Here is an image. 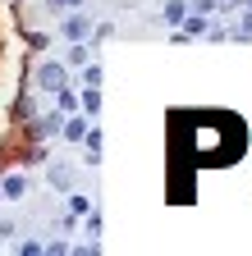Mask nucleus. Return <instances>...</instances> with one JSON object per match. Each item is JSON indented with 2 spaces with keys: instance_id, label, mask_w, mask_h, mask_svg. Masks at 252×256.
Masks as SVG:
<instances>
[{
  "instance_id": "f257e3e1",
  "label": "nucleus",
  "mask_w": 252,
  "mask_h": 256,
  "mask_svg": "<svg viewBox=\"0 0 252 256\" xmlns=\"http://www.w3.org/2000/svg\"><path fill=\"white\" fill-rule=\"evenodd\" d=\"M170 146L188 160V165H234V160L247 151V128L238 114L225 110H179L170 119Z\"/></svg>"
},
{
  "instance_id": "f03ea898",
  "label": "nucleus",
  "mask_w": 252,
  "mask_h": 256,
  "mask_svg": "<svg viewBox=\"0 0 252 256\" xmlns=\"http://www.w3.org/2000/svg\"><path fill=\"white\" fill-rule=\"evenodd\" d=\"M37 87H42V92H60V87H69V64L46 60L42 69H37Z\"/></svg>"
},
{
  "instance_id": "7ed1b4c3",
  "label": "nucleus",
  "mask_w": 252,
  "mask_h": 256,
  "mask_svg": "<svg viewBox=\"0 0 252 256\" xmlns=\"http://www.w3.org/2000/svg\"><path fill=\"white\" fill-rule=\"evenodd\" d=\"M65 128V114H33L28 119V142H46Z\"/></svg>"
},
{
  "instance_id": "20e7f679",
  "label": "nucleus",
  "mask_w": 252,
  "mask_h": 256,
  "mask_svg": "<svg viewBox=\"0 0 252 256\" xmlns=\"http://www.w3.org/2000/svg\"><path fill=\"white\" fill-rule=\"evenodd\" d=\"M87 128H92L87 114H69L65 128H60V138H65V142H83V138H87Z\"/></svg>"
},
{
  "instance_id": "39448f33",
  "label": "nucleus",
  "mask_w": 252,
  "mask_h": 256,
  "mask_svg": "<svg viewBox=\"0 0 252 256\" xmlns=\"http://www.w3.org/2000/svg\"><path fill=\"white\" fill-rule=\"evenodd\" d=\"M65 37H69V42L92 37V18H87V14H69V18H65Z\"/></svg>"
},
{
  "instance_id": "423d86ee",
  "label": "nucleus",
  "mask_w": 252,
  "mask_h": 256,
  "mask_svg": "<svg viewBox=\"0 0 252 256\" xmlns=\"http://www.w3.org/2000/svg\"><path fill=\"white\" fill-rule=\"evenodd\" d=\"M46 178H51V188H60V192H69L78 174H74V170L65 165V160H60V165H51V170H46Z\"/></svg>"
},
{
  "instance_id": "0eeeda50",
  "label": "nucleus",
  "mask_w": 252,
  "mask_h": 256,
  "mask_svg": "<svg viewBox=\"0 0 252 256\" xmlns=\"http://www.w3.org/2000/svg\"><path fill=\"white\" fill-rule=\"evenodd\" d=\"M83 146H87V165H101V151H106V138H101V128H87Z\"/></svg>"
},
{
  "instance_id": "6e6552de",
  "label": "nucleus",
  "mask_w": 252,
  "mask_h": 256,
  "mask_svg": "<svg viewBox=\"0 0 252 256\" xmlns=\"http://www.w3.org/2000/svg\"><path fill=\"white\" fill-rule=\"evenodd\" d=\"M161 18H165L170 28H183V18H188V5H183V0H165V10H161Z\"/></svg>"
},
{
  "instance_id": "1a4fd4ad",
  "label": "nucleus",
  "mask_w": 252,
  "mask_h": 256,
  "mask_svg": "<svg viewBox=\"0 0 252 256\" xmlns=\"http://www.w3.org/2000/svg\"><path fill=\"white\" fill-rule=\"evenodd\" d=\"M55 101H60V114H74V110L83 106V96H78L74 87H60V92H55Z\"/></svg>"
},
{
  "instance_id": "9d476101",
  "label": "nucleus",
  "mask_w": 252,
  "mask_h": 256,
  "mask_svg": "<svg viewBox=\"0 0 252 256\" xmlns=\"http://www.w3.org/2000/svg\"><path fill=\"white\" fill-rule=\"evenodd\" d=\"M87 60H92V50H87L83 42H69V55H65V64H69V69H83Z\"/></svg>"
},
{
  "instance_id": "9b49d317",
  "label": "nucleus",
  "mask_w": 252,
  "mask_h": 256,
  "mask_svg": "<svg viewBox=\"0 0 252 256\" xmlns=\"http://www.w3.org/2000/svg\"><path fill=\"white\" fill-rule=\"evenodd\" d=\"M183 32H188V37H206V14L188 10V18H183Z\"/></svg>"
},
{
  "instance_id": "f8f14e48",
  "label": "nucleus",
  "mask_w": 252,
  "mask_h": 256,
  "mask_svg": "<svg viewBox=\"0 0 252 256\" xmlns=\"http://www.w3.org/2000/svg\"><path fill=\"white\" fill-rule=\"evenodd\" d=\"M23 192H28V178H23V174H10V178H5V197H10V202H19Z\"/></svg>"
},
{
  "instance_id": "ddd939ff",
  "label": "nucleus",
  "mask_w": 252,
  "mask_h": 256,
  "mask_svg": "<svg viewBox=\"0 0 252 256\" xmlns=\"http://www.w3.org/2000/svg\"><path fill=\"white\" fill-rule=\"evenodd\" d=\"M83 114H87V119H92V114H101V92H97V87H87V92H83Z\"/></svg>"
},
{
  "instance_id": "4468645a",
  "label": "nucleus",
  "mask_w": 252,
  "mask_h": 256,
  "mask_svg": "<svg viewBox=\"0 0 252 256\" xmlns=\"http://www.w3.org/2000/svg\"><path fill=\"white\" fill-rule=\"evenodd\" d=\"M101 78H106V69L87 60V64H83V82H87V87H101Z\"/></svg>"
},
{
  "instance_id": "2eb2a0df",
  "label": "nucleus",
  "mask_w": 252,
  "mask_h": 256,
  "mask_svg": "<svg viewBox=\"0 0 252 256\" xmlns=\"http://www.w3.org/2000/svg\"><path fill=\"white\" fill-rule=\"evenodd\" d=\"M92 210V197H83V192H74L69 197V215H87Z\"/></svg>"
},
{
  "instance_id": "dca6fc26",
  "label": "nucleus",
  "mask_w": 252,
  "mask_h": 256,
  "mask_svg": "<svg viewBox=\"0 0 252 256\" xmlns=\"http://www.w3.org/2000/svg\"><path fill=\"white\" fill-rule=\"evenodd\" d=\"M14 114H19V119H33V114H37V101H33V96H19Z\"/></svg>"
},
{
  "instance_id": "f3484780",
  "label": "nucleus",
  "mask_w": 252,
  "mask_h": 256,
  "mask_svg": "<svg viewBox=\"0 0 252 256\" xmlns=\"http://www.w3.org/2000/svg\"><path fill=\"white\" fill-rule=\"evenodd\" d=\"M19 252H23V256H37V252H46V247H42L37 238H23V242H19Z\"/></svg>"
},
{
  "instance_id": "a211bd4d",
  "label": "nucleus",
  "mask_w": 252,
  "mask_h": 256,
  "mask_svg": "<svg viewBox=\"0 0 252 256\" xmlns=\"http://www.w3.org/2000/svg\"><path fill=\"white\" fill-rule=\"evenodd\" d=\"M46 42H51L46 32H28V46H33V50H46Z\"/></svg>"
},
{
  "instance_id": "6ab92c4d",
  "label": "nucleus",
  "mask_w": 252,
  "mask_h": 256,
  "mask_svg": "<svg viewBox=\"0 0 252 256\" xmlns=\"http://www.w3.org/2000/svg\"><path fill=\"white\" fill-rule=\"evenodd\" d=\"M46 252H51V256H65V252H74V247H69L65 238H55V242H46Z\"/></svg>"
},
{
  "instance_id": "aec40b11",
  "label": "nucleus",
  "mask_w": 252,
  "mask_h": 256,
  "mask_svg": "<svg viewBox=\"0 0 252 256\" xmlns=\"http://www.w3.org/2000/svg\"><path fill=\"white\" fill-rule=\"evenodd\" d=\"M247 0H215V10H225V14H234V10H243Z\"/></svg>"
},
{
  "instance_id": "412c9836",
  "label": "nucleus",
  "mask_w": 252,
  "mask_h": 256,
  "mask_svg": "<svg viewBox=\"0 0 252 256\" xmlns=\"http://www.w3.org/2000/svg\"><path fill=\"white\" fill-rule=\"evenodd\" d=\"M46 5H51V10H78L83 0H46Z\"/></svg>"
},
{
  "instance_id": "4be33fe9",
  "label": "nucleus",
  "mask_w": 252,
  "mask_h": 256,
  "mask_svg": "<svg viewBox=\"0 0 252 256\" xmlns=\"http://www.w3.org/2000/svg\"><path fill=\"white\" fill-rule=\"evenodd\" d=\"M0 238H14V224L10 220H0Z\"/></svg>"
},
{
  "instance_id": "5701e85b",
  "label": "nucleus",
  "mask_w": 252,
  "mask_h": 256,
  "mask_svg": "<svg viewBox=\"0 0 252 256\" xmlns=\"http://www.w3.org/2000/svg\"><path fill=\"white\" fill-rule=\"evenodd\" d=\"M0 202H5V183H0Z\"/></svg>"
}]
</instances>
